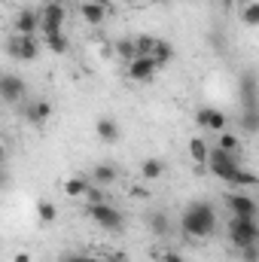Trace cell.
<instances>
[{"label": "cell", "instance_id": "cell-18", "mask_svg": "<svg viewBox=\"0 0 259 262\" xmlns=\"http://www.w3.org/2000/svg\"><path fill=\"white\" fill-rule=\"evenodd\" d=\"M146 223H149V232L153 235H168L171 232V220H168V213H162V210H153L149 216H146Z\"/></svg>", "mask_w": 259, "mask_h": 262}, {"label": "cell", "instance_id": "cell-14", "mask_svg": "<svg viewBox=\"0 0 259 262\" xmlns=\"http://www.w3.org/2000/svg\"><path fill=\"white\" fill-rule=\"evenodd\" d=\"M241 101H244V110H259V98H256V70H244L241 76Z\"/></svg>", "mask_w": 259, "mask_h": 262}, {"label": "cell", "instance_id": "cell-23", "mask_svg": "<svg viewBox=\"0 0 259 262\" xmlns=\"http://www.w3.org/2000/svg\"><path fill=\"white\" fill-rule=\"evenodd\" d=\"M37 216H40V223H55L58 220V207L49 198H40L37 201Z\"/></svg>", "mask_w": 259, "mask_h": 262}, {"label": "cell", "instance_id": "cell-34", "mask_svg": "<svg viewBox=\"0 0 259 262\" xmlns=\"http://www.w3.org/2000/svg\"><path fill=\"white\" fill-rule=\"evenodd\" d=\"M3 162H6V146L0 143V165H3Z\"/></svg>", "mask_w": 259, "mask_h": 262}, {"label": "cell", "instance_id": "cell-15", "mask_svg": "<svg viewBox=\"0 0 259 262\" xmlns=\"http://www.w3.org/2000/svg\"><path fill=\"white\" fill-rule=\"evenodd\" d=\"M95 134L104 140V143H116L119 137H122V128H119V119H113V116H101L98 122H95Z\"/></svg>", "mask_w": 259, "mask_h": 262}, {"label": "cell", "instance_id": "cell-17", "mask_svg": "<svg viewBox=\"0 0 259 262\" xmlns=\"http://www.w3.org/2000/svg\"><path fill=\"white\" fill-rule=\"evenodd\" d=\"M149 58L156 61V67H165L174 61V46L168 43V40H156L153 43V52H149Z\"/></svg>", "mask_w": 259, "mask_h": 262}, {"label": "cell", "instance_id": "cell-29", "mask_svg": "<svg viewBox=\"0 0 259 262\" xmlns=\"http://www.w3.org/2000/svg\"><path fill=\"white\" fill-rule=\"evenodd\" d=\"M82 198H85L89 204H101V201H104V192H101V186H98V183H92V180H89V186H85Z\"/></svg>", "mask_w": 259, "mask_h": 262}, {"label": "cell", "instance_id": "cell-24", "mask_svg": "<svg viewBox=\"0 0 259 262\" xmlns=\"http://www.w3.org/2000/svg\"><path fill=\"white\" fill-rule=\"evenodd\" d=\"M207 149H210V146H207L201 137H192V140H189V159H192V162H198V165L207 159Z\"/></svg>", "mask_w": 259, "mask_h": 262}, {"label": "cell", "instance_id": "cell-10", "mask_svg": "<svg viewBox=\"0 0 259 262\" xmlns=\"http://www.w3.org/2000/svg\"><path fill=\"white\" fill-rule=\"evenodd\" d=\"M156 73H159V67H156V61L149 55H134L128 61V76L134 82H153Z\"/></svg>", "mask_w": 259, "mask_h": 262}, {"label": "cell", "instance_id": "cell-12", "mask_svg": "<svg viewBox=\"0 0 259 262\" xmlns=\"http://www.w3.org/2000/svg\"><path fill=\"white\" fill-rule=\"evenodd\" d=\"M223 201L229 204V210H232L235 216H256V210H259L256 201L250 195H241V192H226Z\"/></svg>", "mask_w": 259, "mask_h": 262}, {"label": "cell", "instance_id": "cell-1", "mask_svg": "<svg viewBox=\"0 0 259 262\" xmlns=\"http://www.w3.org/2000/svg\"><path fill=\"white\" fill-rule=\"evenodd\" d=\"M204 162H207L210 171H213L220 180H226L229 186H253V183H256V174H253V171H244V168L238 165V156L223 152L220 146L207 149V159H204Z\"/></svg>", "mask_w": 259, "mask_h": 262}, {"label": "cell", "instance_id": "cell-22", "mask_svg": "<svg viewBox=\"0 0 259 262\" xmlns=\"http://www.w3.org/2000/svg\"><path fill=\"white\" fill-rule=\"evenodd\" d=\"M223 152H232V156H241V140L232 134V131H220V143H217Z\"/></svg>", "mask_w": 259, "mask_h": 262}, {"label": "cell", "instance_id": "cell-2", "mask_svg": "<svg viewBox=\"0 0 259 262\" xmlns=\"http://www.w3.org/2000/svg\"><path fill=\"white\" fill-rule=\"evenodd\" d=\"M217 232V213L207 201H192L186 210H183V235L195 238V241H204Z\"/></svg>", "mask_w": 259, "mask_h": 262}, {"label": "cell", "instance_id": "cell-11", "mask_svg": "<svg viewBox=\"0 0 259 262\" xmlns=\"http://www.w3.org/2000/svg\"><path fill=\"white\" fill-rule=\"evenodd\" d=\"M12 28H15L12 34H18V37H34L40 31V12L37 9H18Z\"/></svg>", "mask_w": 259, "mask_h": 262}, {"label": "cell", "instance_id": "cell-4", "mask_svg": "<svg viewBox=\"0 0 259 262\" xmlns=\"http://www.w3.org/2000/svg\"><path fill=\"white\" fill-rule=\"evenodd\" d=\"M85 213H89L101 229H107V232H122V229H125L122 210L113 207V204H107V201H101V204H85Z\"/></svg>", "mask_w": 259, "mask_h": 262}, {"label": "cell", "instance_id": "cell-28", "mask_svg": "<svg viewBox=\"0 0 259 262\" xmlns=\"http://www.w3.org/2000/svg\"><path fill=\"white\" fill-rule=\"evenodd\" d=\"M241 15H244V25L256 28V25H259V3H256V0H250V3L244 6V12H241Z\"/></svg>", "mask_w": 259, "mask_h": 262}, {"label": "cell", "instance_id": "cell-16", "mask_svg": "<svg viewBox=\"0 0 259 262\" xmlns=\"http://www.w3.org/2000/svg\"><path fill=\"white\" fill-rule=\"evenodd\" d=\"M89 180H92V183H98V186H110V183H116V180H119V168H116V165H110V162L95 165Z\"/></svg>", "mask_w": 259, "mask_h": 262}, {"label": "cell", "instance_id": "cell-3", "mask_svg": "<svg viewBox=\"0 0 259 262\" xmlns=\"http://www.w3.org/2000/svg\"><path fill=\"white\" fill-rule=\"evenodd\" d=\"M226 229H229V241L235 247H247V244H256L259 241L256 216H232Z\"/></svg>", "mask_w": 259, "mask_h": 262}, {"label": "cell", "instance_id": "cell-35", "mask_svg": "<svg viewBox=\"0 0 259 262\" xmlns=\"http://www.w3.org/2000/svg\"><path fill=\"white\" fill-rule=\"evenodd\" d=\"M220 3H223L226 9H232V6H235V0H220Z\"/></svg>", "mask_w": 259, "mask_h": 262}, {"label": "cell", "instance_id": "cell-25", "mask_svg": "<svg viewBox=\"0 0 259 262\" xmlns=\"http://www.w3.org/2000/svg\"><path fill=\"white\" fill-rule=\"evenodd\" d=\"M113 49H116V55H119L122 61H131V58L137 55V52H134V40H131V37H122V40H116V46H113Z\"/></svg>", "mask_w": 259, "mask_h": 262}, {"label": "cell", "instance_id": "cell-31", "mask_svg": "<svg viewBox=\"0 0 259 262\" xmlns=\"http://www.w3.org/2000/svg\"><path fill=\"white\" fill-rule=\"evenodd\" d=\"M162 262H186L180 253H174V250H168V253H162Z\"/></svg>", "mask_w": 259, "mask_h": 262}, {"label": "cell", "instance_id": "cell-26", "mask_svg": "<svg viewBox=\"0 0 259 262\" xmlns=\"http://www.w3.org/2000/svg\"><path fill=\"white\" fill-rule=\"evenodd\" d=\"M241 128L247 131V134L259 131V110H244V116H241Z\"/></svg>", "mask_w": 259, "mask_h": 262}, {"label": "cell", "instance_id": "cell-6", "mask_svg": "<svg viewBox=\"0 0 259 262\" xmlns=\"http://www.w3.org/2000/svg\"><path fill=\"white\" fill-rule=\"evenodd\" d=\"M40 31H43V37H49V34H61V28H64V3L61 0H46L40 9Z\"/></svg>", "mask_w": 259, "mask_h": 262}, {"label": "cell", "instance_id": "cell-32", "mask_svg": "<svg viewBox=\"0 0 259 262\" xmlns=\"http://www.w3.org/2000/svg\"><path fill=\"white\" fill-rule=\"evenodd\" d=\"M9 186V174L3 171V165H0V189H6Z\"/></svg>", "mask_w": 259, "mask_h": 262}, {"label": "cell", "instance_id": "cell-37", "mask_svg": "<svg viewBox=\"0 0 259 262\" xmlns=\"http://www.w3.org/2000/svg\"><path fill=\"white\" fill-rule=\"evenodd\" d=\"M125 3H143V0H125Z\"/></svg>", "mask_w": 259, "mask_h": 262}, {"label": "cell", "instance_id": "cell-33", "mask_svg": "<svg viewBox=\"0 0 259 262\" xmlns=\"http://www.w3.org/2000/svg\"><path fill=\"white\" fill-rule=\"evenodd\" d=\"M12 262H31V253H15Z\"/></svg>", "mask_w": 259, "mask_h": 262}, {"label": "cell", "instance_id": "cell-19", "mask_svg": "<svg viewBox=\"0 0 259 262\" xmlns=\"http://www.w3.org/2000/svg\"><path fill=\"white\" fill-rule=\"evenodd\" d=\"M140 174H143V180H159L162 174H165V162L162 159H143V165H140Z\"/></svg>", "mask_w": 259, "mask_h": 262}, {"label": "cell", "instance_id": "cell-9", "mask_svg": "<svg viewBox=\"0 0 259 262\" xmlns=\"http://www.w3.org/2000/svg\"><path fill=\"white\" fill-rule=\"evenodd\" d=\"M195 125L204 128V131H226L229 119H226V113H220L217 107H198V110H195Z\"/></svg>", "mask_w": 259, "mask_h": 262}, {"label": "cell", "instance_id": "cell-8", "mask_svg": "<svg viewBox=\"0 0 259 262\" xmlns=\"http://www.w3.org/2000/svg\"><path fill=\"white\" fill-rule=\"evenodd\" d=\"M110 12H113V6H110L107 0H82V6H79L82 21H85V25H92V28L104 25V18H107Z\"/></svg>", "mask_w": 259, "mask_h": 262}, {"label": "cell", "instance_id": "cell-27", "mask_svg": "<svg viewBox=\"0 0 259 262\" xmlns=\"http://www.w3.org/2000/svg\"><path fill=\"white\" fill-rule=\"evenodd\" d=\"M153 43H156V37L140 34V37H134V52H137V55H149V52H153Z\"/></svg>", "mask_w": 259, "mask_h": 262}, {"label": "cell", "instance_id": "cell-7", "mask_svg": "<svg viewBox=\"0 0 259 262\" xmlns=\"http://www.w3.org/2000/svg\"><path fill=\"white\" fill-rule=\"evenodd\" d=\"M0 101L9 107L25 101V79L18 73H0Z\"/></svg>", "mask_w": 259, "mask_h": 262}, {"label": "cell", "instance_id": "cell-36", "mask_svg": "<svg viewBox=\"0 0 259 262\" xmlns=\"http://www.w3.org/2000/svg\"><path fill=\"white\" fill-rule=\"evenodd\" d=\"M79 262H101V259H95V256H79Z\"/></svg>", "mask_w": 259, "mask_h": 262}, {"label": "cell", "instance_id": "cell-5", "mask_svg": "<svg viewBox=\"0 0 259 262\" xmlns=\"http://www.w3.org/2000/svg\"><path fill=\"white\" fill-rule=\"evenodd\" d=\"M3 52L15 61H34L40 58V43L34 37H18V34H9L3 40Z\"/></svg>", "mask_w": 259, "mask_h": 262}, {"label": "cell", "instance_id": "cell-20", "mask_svg": "<svg viewBox=\"0 0 259 262\" xmlns=\"http://www.w3.org/2000/svg\"><path fill=\"white\" fill-rule=\"evenodd\" d=\"M85 186H89V177H70V180L61 183V189H64L67 198H82Z\"/></svg>", "mask_w": 259, "mask_h": 262}, {"label": "cell", "instance_id": "cell-30", "mask_svg": "<svg viewBox=\"0 0 259 262\" xmlns=\"http://www.w3.org/2000/svg\"><path fill=\"white\" fill-rule=\"evenodd\" d=\"M241 259H244V262H259L256 244H247V247H241Z\"/></svg>", "mask_w": 259, "mask_h": 262}, {"label": "cell", "instance_id": "cell-21", "mask_svg": "<svg viewBox=\"0 0 259 262\" xmlns=\"http://www.w3.org/2000/svg\"><path fill=\"white\" fill-rule=\"evenodd\" d=\"M43 43H46V49L55 52V55H67V52H70V43H67L64 34H49V37H43Z\"/></svg>", "mask_w": 259, "mask_h": 262}, {"label": "cell", "instance_id": "cell-13", "mask_svg": "<svg viewBox=\"0 0 259 262\" xmlns=\"http://www.w3.org/2000/svg\"><path fill=\"white\" fill-rule=\"evenodd\" d=\"M21 113H25V119L31 122V125H46L49 122V116H52V104L49 101H31V104H25L21 107Z\"/></svg>", "mask_w": 259, "mask_h": 262}]
</instances>
